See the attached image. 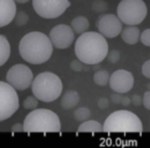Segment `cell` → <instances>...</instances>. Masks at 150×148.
<instances>
[{
  "instance_id": "cell-21",
  "label": "cell",
  "mask_w": 150,
  "mask_h": 148,
  "mask_svg": "<svg viewBox=\"0 0 150 148\" xmlns=\"http://www.w3.org/2000/svg\"><path fill=\"white\" fill-rule=\"evenodd\" d=\"M29 19V16L27 15V13L23 11H20L16 13L14 18L15 23L17 27H21L25 25L28 23Z\"/></svg>"
},
{
  "instance_id": "cell-24",
  "label": "cell",
  "mask_w": 150,
  "mask_h": 148,
  "mask_svg": "<svg viewBox=\"0 0 150 148\" xmlns=\"http://www.w3.org/2000/svg\"><path fill=\"white\" fill-rule=\"evenodd\" d=\"M108 61L110 64H117L118 62L121 58V55L120 52L117 50H112L109 52H108L106 56Z\"/></svg>"
},
{
  "instance_id": "cell-20",
  "label": "cell",
  "mask_w": 150,
  "mask_h": 148,
  "mask_svg": "<svg viewBox=\"0 0 150 148\" xmlns=\"http://www.w3.org/2000/svg\"><path fill=\"white\" fill-rule=\"evenodd\" d=\"M91 114V111L88 108L81 107L74 111V117L79 122H84L90 118Z\"/></svg>"
},
{
  "instance_id": "cell-11",
  "label": "cell",
  "mask_w": 150,
  "mask_h": 148,
  "mask_svg": "<svg viewBox=\"0 0 150 148\" xmlns=\"http://www.w3.org/2000/svg\"><path fill=\"white\" fill-rule=\"evenodd\" d=\"M75 38L71 28L66 24H60L53 28L49 34V39L57 49L64 50L70 47Z\"/></svg>"
},
{
  "instance_id": "cell-13",
  "label": "cell",
  "mask_w": 150,
  "mask_h": 148,
  "mask_svg": "<svg viewBox=\"0 0 150 148\" xmlns=\"http://www.w3.org/2000/svg\"><path fill=\"white\" fill-rule=\"evenodd\" d=\"M16 13V6L14 0H0V28L10 24Z\"/></svg>"
},
{
  "instance_id": "cell-9",
  "label": "cell",
  "mask_w": 150,
  "mask_h": 148,
  "mask_svg": "<svg viewBox=\"0 0 150 148\" xmlns=\"http://www.w3.org/2000/svg\"><path fill=\"white\" fill-rule=\"evenodd\" d=\"M33 78L32 71L24 64H17L11 67L6 75L7 83L18 91H23L29 88Z\"/></svg>"
},
{
  "instance_id": "cell-32",
  "label": "cell",
  "mask_w": 150,
  "mask_h": 148,
  "mask_svg": "<svg viewBox=\"0 0 150 148\" xmlns=\"http://www.w3.org/2000/svg\"><path fill=\"white\" fill-rule=\"evenodd\" d=\"M11 131L13 133H19L23 131V126L21 123H17L11 127Z\"/></svg>"
},
{
  "instance_id": "cell-28",
  "label": "cell",
  "mask_w": 150,
  "mask_h": 148,
  "mask_svg": "<svg viewBox=\"0 0 150 148\" xmlns=\"http://www.w3.org/2000/svg\"><path fill=\"white\" fill-rule=\"evenodd\" d=\"M131 103L135 106H140L142 104V98L138 94H133L130 98Z\"/></svg>"
},
{
  "instance_id": "cell-33",
  "label": "cell",
  "mask_w": 150,
  "mask_h": 148,
  "mask_svg": "<svg viewBox=\"0 0 150 148\" xmlns=\"http://www.w3.org/2000/svg\"><path fill=\"white\" fill-rule=\"evenodd\" d=\"M131 103V101H130V98L129 97H127V96H125L123 97L122 98V101L121 102V105L122 106H129Z\"/></svg>"
},
{
  "instance_id": "cell-4",
  "label": "cell",
  "mask_w": 150,
  "mask_h": 148,
  "mask_svg": "<svg viewBox=\"0 0 150 148\" xmlns=\"http://www.w3.org/2000/svg\"><path fill=\"white\" fill-rule=\"evenodd\" d=\"M31 87L34 96L44 102L57 100L63 89L59 77L51 72H44L37 75L33 81Z\"/></svg>"
},
{
  "instance_id": "cell-19",
  "label": "cell",
  "mask_w": 150,
  "mask_h": 148,
  "mask_svg": "<svg viewBox=\"0 0 150 148\" xmlns=\"http://www.w3.org/2000/svg\"><path fill=\"white\" fill-rule=\"evenodd\" d=\"M110 75L109 72L104 69L97 71L93 77L94 82L99 86H105L109 81Z\"/></svg>"
},
{
  "instance_id": "cell-12",
  "label": "cell",
  "mask_w": 150,
  "mask_h": 148,
  "mask_svg": "<svg viewBox=\"0 0 150 148\" xmlns=\"http://www.w3.org/2000/svg\"><path fill=\"white\" fill-rule=\"evenodd\" d=\"M110 87L116 93L123 94L132 90L134 85L132 73L126 70L119 69L115 71L109 78Z\"/></svg>"
},
{
  "instance_id": "cell-1",
  "label": "cell",
  "mask_w": 150,
  "mask_h": 148,
  "mask_svg": "<svg viewBox=\"0 0 150 148\" xmlns=\"http://www.w3.org/2000/svg\"><path fill=\"white\" fill-rule=\"evenodd\" d=\"M109 52L108 43L100 33L85 32L78 37L74 45V52L81 62L89 65H97L106 57Z\"/></svg>"
},
{
  "instance_id": "cell-6",
  "label": "cell",
  "mask_w": 150,
  "mask_h": 148,
  "mask_svg": "<svg viewBox=\"0 0 150 148\" xmlns=\"http://www.w3.org/2000/svg\"><path fill=\"white\" fill-rule=\"evenodd\" d=\"M117 12L121 22L127 25L135 26L144 20L148 9L143 0H121Z\"/></svg>"
},
{
  "instance_id": "cell-31",
  "label": "cell",
  "mask_w": 150,
  "mask_h": 148,
  "mask_svg": "<svg viewBox=\"0 0 150 148\" xmlns=\"http://www.w3.org/2000/svg\"><path fill=\"white\" fill-rule=\"evenodd\" d=\"M97 105H98V107L102 110L106 109L109 107V101H108V98L102 97L98 100L97 102Z\"/></svg>"
},
{
  "instance_id": "cell-30",
  "label": "cell",
  "mask_w": 150,
  "mask_h": 148,
  "mask_svg": "<svg viewBox=\"0 0 150 148\" xmlns=\"http://www.w3.org/2000/svg\"><path fill=\"white\" fill-rule=\"evenodd\" d=\"M124 96L121 93H115L113 94L110 97V101L111 102L114 104H121L122 101Z\"/></svg>"
},
{
  "instance_id": "cell-29",
  "label": "cell",
  "mask_w": 150,
  "mask_h": 148,
  "mask_svg": "<svg viewBox=\"0 0 150 148\" xmlns=\"http://www.w3.org/2000/svg\"><path fill=\"white\" fill-rule=\"evenodd\" d=\"M142 104L147 109H150V92L146 91L142 98Z\"/></svg>"
},
{
  "instance_id": "cell-14",
  "label": "cell",
  "mask_w": 150,
  "mask_h": 148,
  "mask_svg": "<svg viewBox=\"0 0 150 148\" xmlns=\"http://www.w3.org/2000/svg\"><path fill=\"white\" fill-rule=\"evenodd\" d=\"M140 30L135 26H129L123 29L121 32V36L123 41L129 45L137 43L140 38Z\"/></svg>"
},
{
  "instance_id": "cell-16",
  "label": "cell",
  "mask_w": 150,
  "mask_h": 148,
  "mask_svg": "<svg viewBox=\"0 0 150 148\" xmlns=\"http://www.w3.org/2000/svg\"><path fill=\"white\" fill-rule=\"evenodd\" d=\"M71 28L77 34H82L87 32L90 28V22L85 16H79L74 18L71 22Z\"/></svg>"
},
{
  "instance_id": "cell-15",
  "label": "cell",
  "mask_w": 150,
  "mask_h": 148,
  "mask_svg": "<svg viewBox=\"0 0 150 148\" xmlns=\"http://www.w3.org/2000/svg\"><path fill=\"white\" fill-rule=\"evenodd\" d=\"M79 100V94L76 91L68 90L61 98V105L65 110H70L78 105Z\"/></svg>"
},
{
  "instance_id": "cell-3",
  "label": "cell",
  "mask_w": 150,
  "mask_h": 148,
  "mask_svg": "<svg viewBox=\"0 0 150 148\" xmlns=\"http://www.w3.org/2000/svg\"><path fill=\"white\" fill-rule=\"evenodd\" d=\"M23 126L26 133L59 132L61 128L58 115L47 109H34L25 118Z\"/></svg>"
},
{
  "instance_id": "cell-2",
  "label": "cell",
  "mask_w": 150,
  "mask_h": 148,
  "mask_svg": "<svg viewBox=\"0 0 150 148\" xmlns=\"http://www.w3.org/2000/svg\"><path fill=\"white\" fill-rule=\"evenodd\" d=\"M19 52L22 58L27 62L40 65L51 58L53 45L46 34L34 31L22 37L19 44Z\"/></svg>"
},
{
  "instance_id": "cell-7",
  "label": "cell",
  "mask_w": 150,
  "mask_h": 148,
  "mask_svg": "<svg viewBox=\"0 0 150 148\" xmlns=\"http://www.w3.org/2000/svg\"><path fill=\"white\" fill-rule=\"evenodd\" d=\"M19 107L16 90L7 82L0 81V121L13 115Z\"/></svg>"
},
{
  "instance_id": "cell-25",
  "label": "cell",
  "mask_w": 150,
  "mask_h": 148,
  "mask_svg": "<svg viewBox=\"0 0 150 148\" xmlns=\"http://www.w3.org/2000/svg\"><path fill=\"white\" fill-rule=\"evenodd\" d=\"M141 43L146 47L150 46V29H146L140 35Z\"/></svg>"
},
{
  "instance_id": "cell-34",
  "label": "cell",
  "mask_w": 150,
  "mask_h": 148,
  "mask_svg": "<svg viewBox=\"0 0 150 148\" xmlns=\"http://www.w3.org/2000/svg\"><path fill=\"white\" fill-rule=\"evenodd\" d=\"M14 1L19 4H25L30 1V0H14Z\"/></svg>"
},
{
  "instance_id": "cell-5",
  "label": "cell",
  "mask_w": 150,
  "mask_h": 148,
  "mask_svg": "<svg viewBox=\"0 0 150 148\" xmlns=\"http://www.w3.org/2000/svg\"><path fill=\"white\" fill-rule=\"evenodd\" d=\"M103 131L106 133H140L143 131L142 123L134 113L126 110L115 111L105 121Z\"/></svg>"
},
{
  "instance_id": "cell-17",
  "label": "cell",
  "mask_w": 150,
  "mask_h": 148,
  "mask_svg": "<svg viewBox=\"0 0 150 148\" xmlns=\"http://www.w3.org/2000/svg\"><path fill=\"white\" fill-rule=\"evenodd\" d=\"M10 53L11 48L8 40L4 35L0 34V67L7 62Z\"/></svg>"
},
{
  "instance_id": "cell-22",
  "label": "cell",
  "mask_w": 150,
  "mask_h": 148,
  "mask_svg": "<svg viewBox=\"0 0 150 148\" xmlns=\"http://www.w3.org/2000/svg\"><path fill=\"white\" fill-rule=\"evenodd\" d=\"M92 10L97 13H102L108 8V3L104 0H95L91 5Z\"/></svg>"
},
{
  "instance_id": "cell-23",
  "label": "cell",
  "mask_w": 150,
  "mask_h": 148,
  "mask_svg": "<svg viewBox=\"0 0 150 148\" xmlns=\"http://www.w3.org/2000/svg\"><path fill=\"white\" fill-rule=\"evenodd\" d=\"M39 105L38 99L34 96H28L23 103V106L25 109L34 110Z\"/></svg>"
},
{
  "instance_id": "cell-27",
  "label": "cell",
  "mask_w": 150,
  "mask_h": 148,
  "mask_svg": "<svg viewBox=\"0 0 150 148\" xmlns=\"http://www.w3.org/2000/svg\"><path fill=\"white\" fill-rule=\"evenodd\" d=\"M142 72L143 75L147 78H150V60H148L143 64L142 68Z\"/></svg>"
},
{
  "instance_id": "cell-18",
  "label": "cell",
  "mask_w": 150,
  "mask_h": 148,
  "mask_svg": "<svg viewBox=\"0 0 150 148\" xmlns=\"http://www.w3.org/2000/svg\"><path fill=\"white\" fill-rule=\"evenodd\" d=\"M103 131V127L100 122L94 120H86L83 122L78 128L79 133H97Z\"/></svg>"
},
{
  "instance_id": "cell-8",
  "label": "cell",
  "mask_w": 150,
  "mask_h": 148,
  "mask_svg": "<svg viewBox=\"0 0 150 148\" xmlns=\"http://www.w3.org/2000/svg\"><path fill=\"white\" fill-rule=\"evenodd\" d=\"M35 13L41 17L53 19L61 16L71 6L69 0H33Z\"/></svg>"
},
{
  "instance_id": "cell-10",
  "label": "cell",
  "mask_w": 150,
  "mask_h": 148,
  "mask_svg": "<svg viewBox=\"0 0 150 148\" xmlns=\"http://www.w3.org/2000/svg\"><path fill=\"white\" fill-rule=\"evenodd\" d=\"M96 26L100 34L107 38H115L121 34L122 29V22L114 14L100 16L96 21Z\"/></svg>"
},
{
  "instance_id": "cell-26",
  "label": "cell",
  "mask_w": 150,
  "mask_h": 148,
  "mask_svg": "<svg viewBox=\"0 0 150 148\" xmlns=\"http://www.w3.org/2000/svg\"><path fill=\"white\" fill-rule=\"evenodd\" d=\"M70 68L75 72H81L83 69V65L79 60H73L70 64Z\"/></svg>"
}]
</instances>
